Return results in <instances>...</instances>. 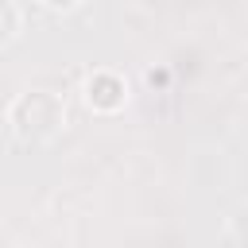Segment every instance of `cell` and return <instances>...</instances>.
I'll return each mask as SVG.
<instances>
[{"label": "cell", "instance_id": "1", "mask_svg": "<svg viewBox=\"0 0 248 248\" xmlns=\"http://www.w3.org/2000/svg\"><path fill=\"white\" fill-rule=\"evenodd\" d=\"M89 101H97L101 108H112V105L120 101V81L108 78V74L93 78V81H89Z\"/></svg>", "mask_w": 248, "mask_h": 248}]
</instances>
